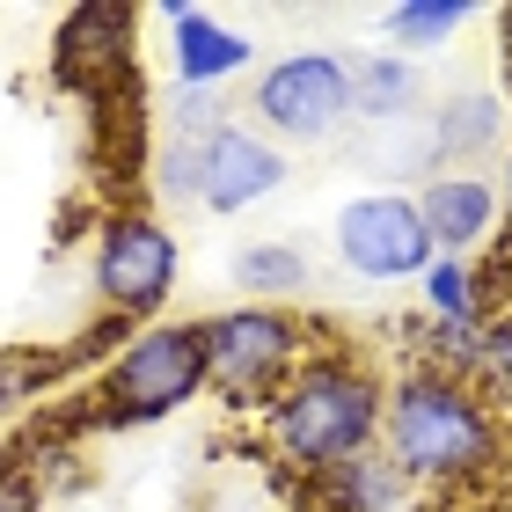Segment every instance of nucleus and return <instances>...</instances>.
I'll return each mask as SVG.
<instances>
[{
	"label": "nucleus",
	"mask_w": 512,
	"mask_h": 512,
	"mask_svg": "<svg viewBox=\"0 0 512 512\" xmlns=\"http://www.w3.org/2000/svg\"><path fill=\"white\" fill-rule=\"evenodd\" d=\"M322 491H330L337 512H395L410 483H403V469H395L381 447H366V454H352V461H337V469L322 476Z\"/></svg>",
	"instance_id": "obj_13"
},
{
	"label": "nucleus",
	"mask_w": 512,
	"mask_h": 512,
	"mask_svg": "<svg viewBox=\"0 0 512 512\" xmlns=\"http://www.w3.org/2000/svg\"><path fill=\"white\" fill-rule=\"evenodd\" d=\"M256 125L264 139H300V147H315V139H337L352 125V66L337 52H286L271 59L264 74H256Z\"/></svg>",
	"instance_id": "obj_5"
},
{
	"label": "nucleus",
	"mask_w": 512,
	"mask_h": 512,
	"mask_svg": "<svg viewBox=\"0 0 512 512\" xmlns=\"http://www.w3.org/2000/svg\"><path fill=\"white\" fill-rule=\"evenodd\" d=\"M235 286L249 300H264V308H278L286 293L308 286V256L293 242H249V249H235Z\"/></svg>",
	"instance_id": "obj_14"
},
{
	"label": "nucleus",
	"mask_w": 512,
	"mask_h": 512,
	"mask_svg": "<svg viewBox=\"0 0 512 512\" xmlns=\"http://www.w3.org/2000/svg\"><path fill=\"white\" fill-rule=\"evenodd\" d=\"M44 381H52V366H44V359H30V352H0V410L30 403Z\"/></svg>",
	"instance_id": "obj_18"
},
{
	"label": "nucleus",
	"mask_w": 512,
	"mask_h": 512,
	"mask_svg": "<svg viewBox=\"0 0 512 512\" xmlns=\"http://www.w3.org/2000/svg\"><path fill=\"white\" fill-rule=\"evenodd\" d=\"M417 96H425V66L403 52H366L352 66V118H366V125H403Z\"/></svg>",
	"instance_id": "obj_11"
},
{
	"label": "nucleus",
	"mask_w": 512,
	"mask_h": 512,
	"mask_svg": "<svg viewBox=\"0 0 512 512\" xmlns=\"http://www.w3.org/2000/svg\"><path fill=\"white\" fill-rule=\"evenodd\" d=\"M337 256L352 278H425L432 264V235H425V213H417V198L403 191H366L337 213Z\"/></svg>",
	"instance_id": "obj_7"
},
{
	"label": "nucleus",
	"mask_w": 512,
	"mask_h": 512,
	"mask_svg": "<svg viewBox=\"0 0 512 512\" xmlns=\"http://www.w3.org/2000/svg\"><path fill=\"white\" fill-rule=\"evenodd\" d=\"M498 512H512V505H498Z\"/></svg>",
	"instance_id": "obj_21"
},
{
	"label": "nucleus",
	"mask_w": 512,
	"mask_h": 512,
	"mask_svg": "<svg viewBox=\"0 0 512 512\" xmlns=\"http://www.w3.org/2000/svg\"><path fill=\"white\" fill-rule=\"evenodd\" d=\"M176 271H183V249H176L169 227L147 220V213H118L96 242V264H88L96 300L125 322H147L161 300L176 293Z\"/></svg>",
	"instance_id": "obj_6"
},
{
	"label": "nucleus",
	"mask_w": 512,
	"mask_h": 512,
	"mask_svg": "<svg viewBox=\"0 0 512 512\" xmlns=\"http://www.w3.org/2000/svg\"><path fill=\"white\" fill-rule=\"evenodd\" d=\"M381 454L403 469V483L454 491V483H476V476L498 469L505 425H498V410L483 403L476 381H454V374H432V366H410V374L388 388Z\"/></svg>",
	"instance_id": "obj_1"
},
{
	"label": "nucleus",
	"mask_w": 512,
	"mask_h": 512,
	"mask_svg": "<svg viewBox=\"0 0 512 512\" xmlns=\"http://www.w3.org/2000/svg\"><path fill=\"white\" fill-rule=\"evenodd\" d=\"M169 30H176V81L183 88H220L227 74H242L256 44L242 30H227L220 15L205 8H169Z\"/></svg>",
	"instance_id": "obj_10"
},
{
	"label": "nucleus",
	"mask_w": 512,
	"mask_h": 512,
	"mask_svg": "<svg viewBox=\"0 0 512 512\" xmlns=\"http://www.w3.org/2000/svg\"><path fill=\"white\" fill-rule=\"evenodd\" d=\"M417 300H425L432 322H483V293H476V271L461 256H432L425 278H417Z\"/></svg>",
	"instance_id": "obj_15"
},
{
	"label": "nucleus",
	"mask_w": 512,
	"mask_h": 512,
	"mask_svg": "<svg viewBox=\"0 0 512 512\" xmlns=\"http://www.w3.org/2000/svg\"><path fill=\"white\" fill-rule=\"evenodd\" d=\"M476 8L469 0H403V8H388V37H395V52H432V44H447L461 22H469Z\"/></svg>",
	"instance_id": "obj_16"
},
{
	"label": "nucleus",
	"mask_w": 512,
	"mask_h": 512,
	"mask_svg": "<svg viewBox=\"0 0 512 512\" xmlns=\"http://www.w3.org/2000/svg\"><path fill=\"white\" fill-rule=\"evenodd\" d=\"M0 512H37V491H30V476H22L15 461H0Z\"/></svg>",
	"instance_id": "obj_19"
},
{
	"label": "nucleus",
	"mask_w": 512,
	"mask_h": 512,
	"mask_svg": "<svg viewBox=\"0 0 512 512\" xmlns=\"http://www.w3.org/2000/svg\"><path fill=\"white\" fill-rule=\"evenodd\" d=\"M417 213H425L432 256H469L505 220V198L491 191V176H432L417 191Z\"/></svg>",
	"instance_id": "obj_9"
},
{
	"label": "nucleus",
	"mask_w": 512,
	"mask_h": 512,
	"mask_svg": "<svg viewBox=\"0 0 512 512\" xmlns=\"http://www.w3.org/2000/svg\"><path fill=\"white\" fill-rule=\"evenodd\" d=\"M425 132H432V154H439V161H476V154L498 147L505 103L491 96V88H461V96H447V103L425 118Z\"/></svg>",
	"instance_id": "obj_12"
},
{
	"label": "nucleus",
	"mask_w": 512,
	"mask_h": 512,
	"mask_svg": "<svg viewBox=\"0 0 512 512\" xmlns=\"http://www.w3.org/2000/svg\"><path fill=\"white\" fill-rule=\"evenodd\" d=\"M498 198H505V227H512V161H505V191Z\"/></svg>",
	"instance_id": "obj_20"
},
{
	"label": "nucleus",
	"mask_w": 512,
	"mask_h": 512,
	"mask_svg": "<svg viewBox=\"0 0 512 512\" xmlns=\"http://www.w3.org/2000/svg\"><path fill=\"white\" fill-rule=\"evenodd\" d=\"M381 410H388V388L374 366L352 352H315L278 388V403L264 410V432L278 461H293L300 476H330L337 461H352L381 439Z\"/></svg>",
	"instance_id": "obj_2"
},
{
	"label": "nucleus",
	"mask_w": 512,
	"mask_h": 512,
	"mask_svg": "<svg viewBox=\"0 0 512 512\" xmlns=\"http://www.w3.org/2000/svg\"><path fill=\"white\" fill-rule=\"evenodd\" d=\"M476 388H491V395L512 403V315H498L491 330H483V374H476Z\"/></svg>",
	"instance_id": "obj_17"
},
{
	"label": "nucleus",
	"mask_w": 512,
	"mask_h": 512,
	"mask_svg": "<svg viewBox=\"0 0 512 512\" xmlns=\"http://www.w3.org/2000/svg\"><path fill=\"white\" fill-rule=\"evenodd\" d=\"M205 330V388L227 395L235 410L278 403L300 366H308V344H300V322L286 308H264V300H242V308H220L198 322Z\"/></svg>",
	"instance_id": "obj_4"
},
{
	"label": "nucleus",
	"mask_w": 512,
	"mask_h": 512,
	"mask_svg": "<svg viewBox=\"0 0 512 512\" xmlns=\"http://www.w3.org/2000/svg\"><path fill=\"white\" fill-rule=\"evenodd\" d=\"M286 183V154L249 125H220L213 139H191V198L205 213H249Z\"/></svg>",
	"instance_id": "obj_8"
},
{
	"label": "nucleus",
	"mask_w": 512,
	"mask_h": 512,
	"mask_svg": "<svg viewBox=\"0 0 512 512\" xmlns=\"http://www.w3.org/2000/svg\"><path fill=\"white\" fill-rule=\"evenodd\" d=\"M198 395H205V330L198 322H147V330H132L96 381L103 425H161V417H176Z\"/></svg>",
	"instance_id": "obj_3"
}]
</instances>
